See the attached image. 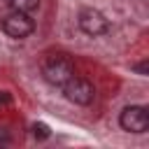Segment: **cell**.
<instances>
[{"mask_svg":"<svg viewBox=\"0 0 149 149\" xmlns=\"http://www.w3.org/2000/svg\"><path fill=\"white\" fill-rule=\"evenodd\" d=\"M40 70H42V77H44L51 86H58V88H61L70 77H74V63H72V58L65 56V54H49V56H44Z\"/></svg>","mask_w":149,"mask_h":149,"instance_id":"1","label":"cell"},{"mask_svg":"<svg viewBox=\"0 0 149 149\" xmlns=\"http://www.w3.org/2000/svg\"><path fill=\"white\" fill-rule=\"evenodd\" d=\"M63 93H65V98L70 100V102H74V105H91L93 102V98H95V86L88 81V79H84V77H70L63 86Z\"/></svg>","mask_w":149,"mask_h":149,"instance_id":"2","label":"cell"},{"mask_svg":"<svg viewBox=\"0 0 149 149\" xmlns=\"http://www.w3.org/2000/svg\"><path fill=\"white\" fill-rule=\"evenodd\" d=\"M119 123L128 133H147L149 130V109L144 105H128L119 114Z\"/></svg>","mask_w":149,"mask_h":149,"instance_id":"3","label":"cell"},{"mask_svg":"<svg viewBox=\"0 0 149 149\" xmlns=\"http://www.w3.org/2000/svg\"><path fill=\"white\" fill-rule=\"evenodd\" d=\"M79 28L91 35V37H98V35H105L109 30V19L100 12V9H93V7H84L79 12Z\"/></svg>","mask_w":149,"mask_h":149,"instance_id":"4","label":"cell"},{"mask_svg":"<svg viewBox=\"0 0 149 149\" xmlns=\"http://www.w3.org/2000/svg\"><path fill=\"white\" fill-rule=\"evenodd\" d=\"M0 26H2L5 35L14 37V40H23V37L33 35V30H35V21L28 14H23V12H12L9 16L2 19Z\"/></svg>","mask_w":149,"mask_h":149,"instance_id":"5","label":"cell"},{"mask_svg":"<svg viewBox=\"0 0 149 149\" xmlns=\"http://www.w3.org/2000/svg\"><path fill=\"white\" fill-rule=\"evenodd\" d=\"M7 5L12 7V12H23V14H30L40 7V0H7Z\"/></svg>","mask_w":149,"mask_h":149,"instance_id":"6","label":"cell"},{"mask_svg":"<svg viewBox=\"0 0 149 149\" xmlns=\"http://www.w3.org/2000/svg\"><path fill=\"white\" fill-rule=\"evenodd\" d=\"M33 133H35L37 140H47V137L51 135V130H49L47 123H35V126H33Z\"/></svg>","mask_w":149,"mask_h":149,"instance_id":"7","label":"cell"},{"mask_svg":"<svg viewBox=\"0 0 149 149\" xmlns=\"http://www.w3.org/2000/svg\"><path fill=\"white\" fill-rule=\"evenodd\" d=\"M133 70H135L137 74L147 77V74H149V61H140V63H135V65H133Z\"/></svg>","mask_w":149,"mask_h":149,"instance_id":"8","label":"cell"},{"mask_svg":"<svg viewBox=\"0 0 149 149\" xmlns=\"http://www.w3.org/2000/svg\"><path fill=\"white\" fill-rule=\"evenodd\" d=\"M9 102H12V95L2 91V93H0V107H2V105H9Z\"/></svg>","mask_w":149,"mask_h":149,"instance_id":"9","label":"cell"},{"mask_svg":"<svg viewBox=\"0 0 149 149\" xmlns=\"http://www.w3.org/2000/svg\"><path fill=\"white\" fill-rule=\"evenodd\" d=\"M7 142H9V135L5 128H0V144H7Z\"/></svg>","mask_w":149,"mask_h":149,"instance_id":"10","label":"cell"}]
</instances>
